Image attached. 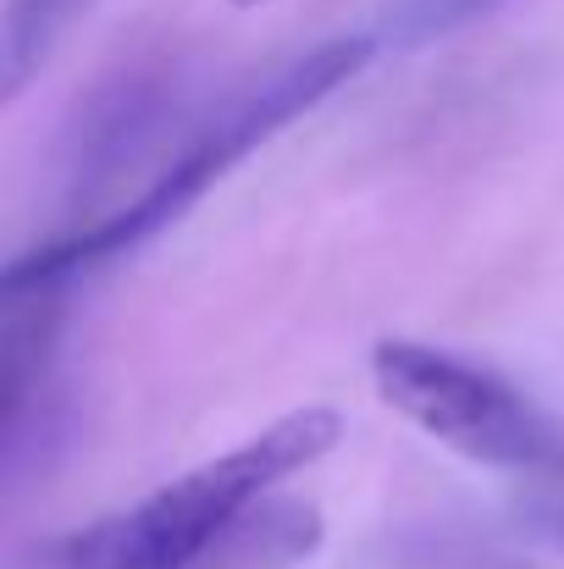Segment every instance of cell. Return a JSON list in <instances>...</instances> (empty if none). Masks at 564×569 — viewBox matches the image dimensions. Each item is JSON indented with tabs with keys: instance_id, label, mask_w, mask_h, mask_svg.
Returning <instances> with one entry per match:
<instances>
[{
	"instance_id": "obj_1",
	"label": "cell",
	"mask_w": 564,
	"mask_h": 569,
	"mask_svg": "<svg viewBox=\"0 0 564 569\" xmlns=\"http://www.w3.org/2000/svg\"><path fill=\"white\" fill-rule=\"evenodd\" d=\"M372 56H376V39L344 33V39H321V44L299 50L294 61H283L271 78H260L255 89H244L227 111H216L122 210H111L95 227L61 232V238L17 254L11 266H0V316H11L22 305H39V299H56L67 282L95 277L111 260H122V254L145 249L150 238H161L167 227H178L205 193L221 189L260 144H271L277 133H288L327 94H338Z\"/></svg>"
},
{
	"instance_id": "obj_2",
	"label": "cell",
	"mask_w": 564,
	"mask_h": 569,
	"mask_svg": "<svg viewBox=\"0 0 564 569\" xmlns=\"http://www.w3.org/2000/svg\"><path fill=\"white\" fill-rule=\"evenodd\" d=\"M344 437V415L327 403H299L232 442L227 453L184 470L150 498L61 537L39 569H205L221 542L255 515L283 481L321 465Z\"/></svg>"
},
{
	"instance_id": "obj_3",
	"label": "cell",
	"mask_w": 564,
	"mask_h": 569,
	"mask_svg": "<svg viewBox=\"0 0 564 569\" xmlns=\"http://www.w3.org/2000/svg\"><path fill=\"white\" fill-rule=\"evenodd\" d=\"M372 387L398 420L448 453L564 487V420L498 371L415 338H382L372 349Z\"/></svg>"
},
{
	"instance_id": "obj_4",
	"label": "cell",
	"mask_w": 564,
	"mask_h": 569,
	"mask_svg": "<svg viewBox=\"0 0 564 569\" xmlns=\"http://www.w3.org/2000/svg\"><path fill=\"white\" fill-rule=\"evenodd\" d=\"M83 11L89 0H0V106L22 100Z\"/></svg>"
},
{
	"instance_id": "obj_5",
	"label": "cell",
	"mask_w": 564,
	"mask_h": 569,
	"mask_svg": "<svg viewBox=\"0 0 564 569\" xmlns=\"http://www.w3.org/2000/svg\"><path fill=\"white\" fill-rule=\"evenodd\" d=\"M50 338H56L50 299L0 316V448H6V437L17 431L22 403H28L33 381H39L44 360H50Z\"/></svg>"
},
{
	"instance_id": "obj_6",
	"label": "cell",
	"mask_w": 564,
	"mask_h": 569,
	"mask_svg": "<svg viewBox=\"0 0 564 569\" xmlns=\"http://www.w3.org/2000/svg\"><path fill=\"white\" fill-rule=\"evenodd\" d=\"M526 526H532L543 542L564 548V487H560V492H543V498H532V503H526Z\"/></svg>"
},
{
	"instance_id": "obj_7",
	"label": "cell",
	"mask_w": 564,
	"mask_h": 569,
	"mask_svg": "<svg viewBox=\"0 0 564 569\" xmlns=\"http://www.w3.org/2000/svg\"><path fill=\"white\" fill-rule=\"evenodd\" d=\"M227 6H238V11H249V6H271V0H227Z\"/></svg>"
}]
</instances>
